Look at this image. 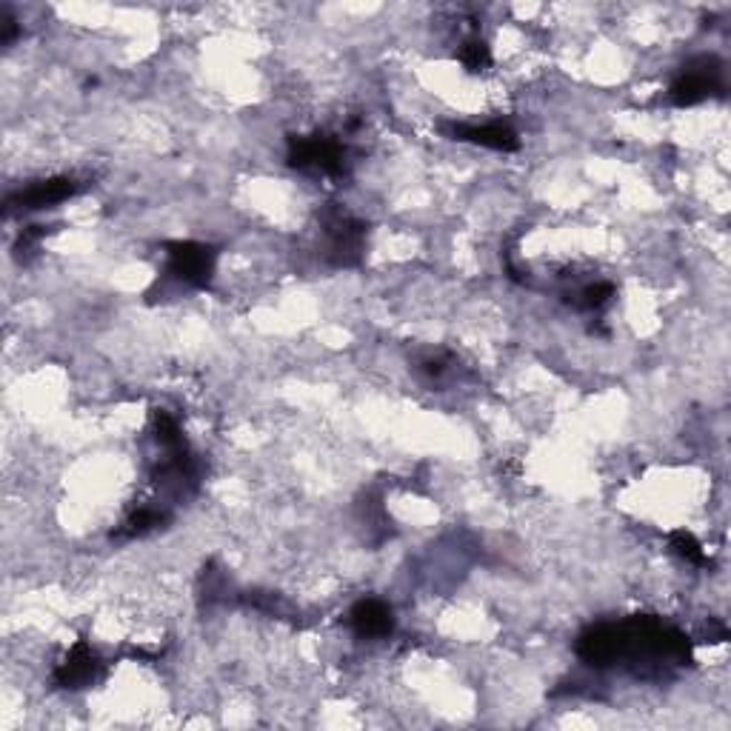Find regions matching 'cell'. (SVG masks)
I'll use <instances>...</instances> for the list:
<instances>
[{
	"label": "cell",
	"instance_id": "1",
	"mask_svg": "<svg viewBox=\"0 0 731 731\" xmlns=\"http://www.w3.org/2000/svg\"><path fill=\"white\" fill-rule=\"evenodd\" d=\"M289 166L295 169H314V172L326 175V178H346L349 175V160H346V146L335 135H317L289 137Z\"/></svg>",
	"mask_w": 731,
	"mask_h": 731
},
{
	"label": "cell",
	"instance_id": "2",
	"mask_svg": "<svg viewBox=\"0 0 731 731\" xmlns=\"http://www.w3.org/2000/svg\"><path fill=\"white\" fill-rule=\"evenodd\" d=\"M323 229H326V257L335 266H358L363 261L366 224H360L358 217L335 206L323 215Z\"/></svg>",
	"mask_w": 731,
	"mask_h": 731
},
{
	"label": "cell",
	"instance_id": "3",
	"mask_svg": "<svg viewBox=\"0 0 731 731\" xmlns=\"http://www.w3.org/2000/svg\"><path fill=\"white\" fill-rule=\"evenodd\" d=\"M169 254V275L180 284L192 286V289H206L215 275L217 252L212 247L194 243V240H175L166 243Z\"/></svg>",
	"mask_w": 731,
	"mask_h": 731
},
{
	"label": "cell",
	"instance_id": "4",
	"mask_svg": "<svg viewBox=\"0 0 731 731\" xmlns=\"http://www.w3.org/2000/svg\"><path fill=\"white\" fill-rule=\"evenodd\" d=\"M717 92H723V69H720V60L717 58H697L692 60L688 67H683L678 77H674L672 89V100L678 106H694L706 100V97L717 95Z\"/></svg>",
	"mask_w": 731,
	"mask_h": 731
},
{
	"label": "cell",
	"instance_id": "5",
	"mask_svg": "<svg viewBox=\"0 0 731 731\" xmlns=\"http://www.w3.org/2000/svg\"><path fill=\"white\" fill-rule=\"evenodd\" d=\"M81 192V183L75 178H49L40 183L21 189V192L9 194L7 197V215L12 212H38L49 209L55 203H63L69 197H75Z\"/></svg>",
	"mask_w": 731,
	"mask_h": 731
},
{
	"label": "cell",
	"instance_id": "6",
	"mask_svg": "<svg viewBox=\"0 0 731 731\" xmlns=\"http://www.w3.org/2000/svg\"><path fill=\"white\" fill-rule=\"evenodd\" d=\"M100 672H104V663H100L97 651L92 649L89 643L81 640L72 646L67 660L55 669V686L86 688V686H92L97 678H100Z\"/></svg>",
	"mask_w": 731,
	"mask_h": 731
},
{
	"label": "cell",
	"instance_id": "7",
	"mask_svg": "<svg viewBox=\"0 0 731 731\" xmlns=\"http://www.w3.org/2000/svg\"><path fill=\"white\" fill-rule=\"evenodd\" d=\"M349 623L360 640H381L395 632V614L383 600H374V597H366L351 606Z\"/></svg>",
	"mask_w": 731,
	"mask_h": 731
},
{
	"label": "cell",
	"instance_id": "8",
	"mask_svg": "<svg viewBox=\"0 0 731 731\" xmlns=\"http://www.w3.org/2000/svg\"><path fill=\"white\" fill-rule=\"evenodd\" d=\"M448 135L455 141H469L486 146L494 152H515L520 149V137L508 123H486V127H466V123H455L448 127Z\"/></svg>",
	"mask_w": 731,
	"mask_h": 731
},
{
	"label": "cell",
	"instance_id": "9",
	"mask_svg": "<svg viewBox=\"0 0 731 731\" xmlns=\"http://www.w3.org/2000/svg\"><path fill=\"white\" fill-rule=\"evenodd\" d=\"M166 520H169V515L157 512V508H137V512L127 517V523L120 526V531L112 538H143V535L160 529Z\"/></svg>",
	"mask_w": 731,
	"mask_h": 731
},
{
	"label": "cell",
	"instance_id": "10",
	"mask_svg": "<svg viewBox=\"0 0 731 731\" xmlns=\"http://www.w3.org/2000/svg\"><path fill=\"white\" fill-rule=\"evenodd\" d=\"M612 298H614L612 284H589L583 286L575 298H568V303L577 309H586V312H600V309L609 307V300Z\"/></svg>",
	"mask_w": 731,
	"mask_h": 731
},
{
	"label": "cell",
	"instance_id": "11",
	"mask_svg": "<svg viewBox=\"0 0 731 731\" xmlns=\"http://www.w3.org/2000/svg\"><path fill=\"white\" fill-rule=\"evenodd\" d=\"M669 543H672L674 554H680V558L686 560V563H694V566H706V563H709V558H706V552H703V546L697 543V538H694L692 531H686V529L672 531Z\"/></svg>",
	"mask_w": 731,
	"mask_h": 731
},
{
	"label": "cell",
	"instance_id": "12",
	"mask_svg": "<svg viewBox=\"0 0 731 731\" xmlns=\"http://www.w3.org/2000/svg\"><path fill=\"white\" fill-rule=\"evenodd\" d=\"M460 60L466 69L480 72V69H486L489 63H492V52H489V46H486L480 38H469L466 44H463Z\"/></svg>",
	"mask_w": 731,
	"mask_h": 731
},
{
	"label": "cell",
	"instance_id": "13",
	"mask_svg": "<svg viewBox=\"0 0 731 731\" xmlns=\"http://www.w3.org/2000/svg\"><path fill=\"white\" fill-rule=\"evenodd\" d=\"M448 363H452V358H448L446 351H434V355H426V358L420 360V372H423L429 381H441L443 374L448 372Z\"/></svg>",
	"mask_w": 731,
	"mask_h": 731
},
{
	"label": "cell",
	"instance_id": "14",
	"mask_svg": "<svg viewBox=\"0 0 731 731\" xmlns=\"http://www.w3.org/2000/svg\"><path fill=\"white\" fill-rule=\"evenodd\" d=\"M3 44H12V40H15V35H17V23H15V17H9V15H3Z\"/></svg>",
	"mask_w": 731,
	"mask_h": 731
}]
</instances>
